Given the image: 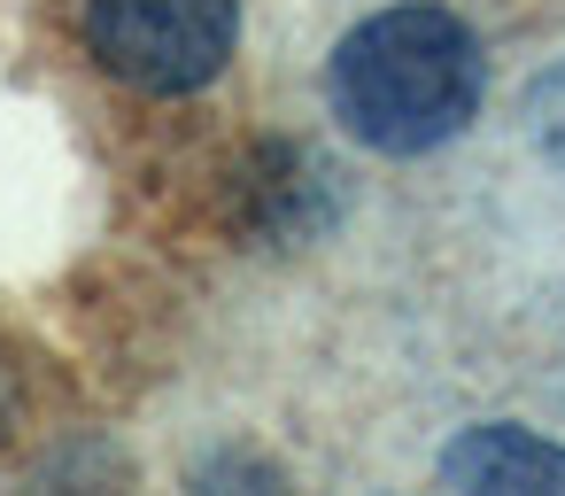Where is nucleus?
<instances>
[{"label": "nucleus", "instance_id": "1", "mask_svg": "<svg viewBox=\"0 0 565 496\" xmlns=\"http://www.w3.org/2000/svg\"><path fill=\"white\" fill-rule=\"evenodd\" d=\"M480 78H488L480 40L426 0L364 17L333 48V109L380 156H426L457 140L480 109Z\"/></svg>", "mask_w": 565, "mask_h": 496}, {"label": "nucleus", "instance_id": "2", "mask_svg": "<svg viewBox=\"0 0 565 496\" xmlns=\"http://www.w3.org/2000/svg\"><path fill=\"white\" fill-rule=\"evenodd\" d=\"M241 0H86V40L102 71L140 94H194L225 71Z\"/></svg>", "mask_w": 565, "mask_h": 496}, {"label": "nucleus", "instance_id": "3", "mask_svg": "<svg viewBox=\"0 0 565 496\" xmlns=\"http://www.w3.org/2000/svg\"><path fill=\"white\" fill-rule=\"evenodd\" d=\"M441 473L465 481V488H557V481H565V450L526 442V434H511V426H480V434H465V442L441 457Z\"/></svg>", "mask_w": 565, "mask_h": 496}]
</instances>
